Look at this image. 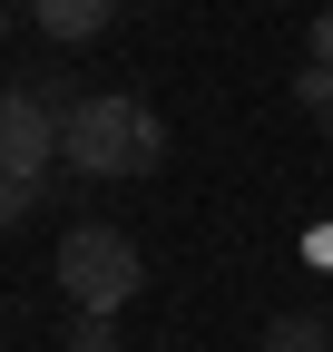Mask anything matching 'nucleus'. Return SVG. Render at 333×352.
<instances>
[{
  "mask_svg": "<svg viewBox=\"0 0 333 352\" xmlns=\"http://www.w3.org/2000/svg\"><path fill=\"white\" fill-rule=\"evenodd\" d=\"M59 157L78 176H157L166 166V127L147 98H128V88H98V98H78L69 127H59Z\"/></svg>",
  "mask_w": 333,
  "mask_h": 352,
  "instance_id": "1",
  "label": "nucleus"
},
{
  "mask_svg": "<svg viewBox=\"0 0 333 352\" xmlns=\"http://www.w3.org/2000/svg\"><path fill=\"white\" fill-rule=\"evenodd\" d=\"M138 284H147L138 235H118V226H69L59 235V294L78 303V314H128Z\"/></svg>",
  "mask_w": 333,
  "mask_h": 352,
  "instance_id": "2",
  "label": "nucleus"
},
{
  "mask_svg": "<svg viewBox=\"0 0 333 352\" xmlns=\"http://www.w3.org/2000/svg\"><path fill=\"white\" fill-rule=\"evenodd\" d=\"M59 127H69V108L30 98V88H0V176H50Z\"/></svg>",
  "mask_w": 333,
  "mask_h": 352,
  "instance_id": "3",
  "label": "nucleus"
},
{
  "mask_svg": "<svg viewBox=\"0 0 333 352\" xmlns=\"http://www.w3.org/2000/svg\"><path fill=\"white\" fill-rule=\"evenodd\" d=\"M108 10H118V0H30V20L50 30V39H98Z\"/></svg>",
  "mask_w": 333,
  "mask_h": 352,
  "instance_id": "4",
  "label": "nucleus"
},
{
  "mask_svg": "<svg viewBox=\"0 0 333 352\" xmlns=\"http://www.w3.org/2000/svg\"><path fill=\"white\" fill-rule=\"evenodd\" d=\"M265 352H333V333H323V314H275Z\"/></svg>",
  "mask_w": 333,
  "mask_h": 352,
  "instance_id": "5",
  "label": "nucleus"
},
{
  "mask_svg": "<svg viewBox=\"0 0 333 352\" xmlns=\"http://www.w3.org/2000/svg\"><path fill=\"white\" fill-rule=\"evenodd\" d=\"M39 206H50V176H0V235H10V226H30Z\"/></svg>",
  "mask_w": 333,
  "mask_h": 352,
  "instance_id": "6",
  "label": "nucleus"
},
{
  "mask_svg": "<svg viewBox=\"0 0 333 352\" xmlns=\"http://www.w3.org/2000/svg\"><path fill=\"white\" fill-rule=\"evenodd\" d=\"M69 352H108V314H78L69 323Z\"/></svg>",
  "mask_w": 333,
  "mask_h": 352,
  "instance_id": "7",
  "label": "nucleus"
},
{
  "mask_svg": "<svg viewBox=\"0 0 333 352\" xmlns=\"http://www.w3.org/2000/svg\"><path fill=\"white\" fill-rule=\"evenodd\" d=\"M294 98H304V108L323 118V108H333V69H304V78H294Z\"/></svg>",
  "mask_w": 333,
  "mask_h": 352,
  "instance_id": "8",
  "label": "nucleus"
},
{
  "mask_svg": "<svg viewBox=\"0 0 333 352\" xmlns=\"http://www.w3.org/2000/svg\"><path fill=\"white\" fill-rule=\"evenodd\" d=\"M314 69H333V10H314Z\"/></svg>",
  "mask_w": 333,
  "mask_h": 352,
  "instance_id": "9",
  "label": "nucleus"
},
{
  "mask_svg": "<svg viewBox=\"0 0 333 352\" xmlns=\"http://www.w3.org/2000/svg\"><path fill=\"white\" fill-rule=\"evenodd\" d=\"M323 138H333V108H323Z\"/></svg>",
  "mask_w": 333,
  "mask_h": 352,
  "instance_id": "10",
  "label": "nucleus"
},
{
  "mask_svg": "<svg viewBox=\"0 0 333 352\" xmlns=\"http://www.w3.org/2000/svg\"><path fill=\"white\" fill-rule=\"evenodd\" d=\"M128 10H147V0H128Z\"/></svg>",
  "mask_w": 333,
  "mask_h": 352,
  "instance_id": "11",
  "label": "nucleus"
}]
</instances>
